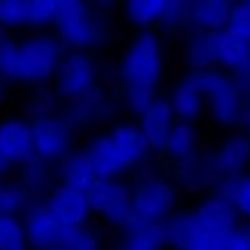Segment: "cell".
<instances>
[{
	"instance_id": "obj_1",
	"label": "cell",
	"mask_w": 250,
	"mask_h": 250,
	"mask_svg": "<svg viewBox=\"0 0 250 250\" xmlns=\"http://www.w3.org/2000/svg\"><path fill=\"white\" fill-rule=\"evenodd\" d=\"M164 73V53L160 37L153 30H142L127 46L121 65L119 77L123 83L125 105L135 115H142L153 103L155 89Z\"/></svg>"
},
{
	"instance_id": "obj_2",
	"label": "cell",
	"mask_w": 250,
	"mask_h": 250,
	"mask_svg": "<svg viewBox=\"0 0 250 250\" xmlns=\"http://www.w3.org/2000/svg\"><path fill=\"white\" fill-rule=\"evenodd\" d=\"M62 57L61 41L51 35H35L21 42L6 39L0 44V77L41 85L57 75Z\"/></svg>"
},
{
	"instance_id": "obj_3",
	"label": "cell",
	"mask_w": 250,
	"mask_h": 250,
	"mask_svg": "<svg viewBox=\"0 0 250 250\" xmlns=\"http://www.w3.org/2000/svg\"><path fill=\"white\" fill-rule=\"evenodd\" d=\"M204 95L212 119L222 127H234L242 119L244 97L234 83L232 75L218 67L208 71H190L186 75Z\"/></svg>"
},
{
	"instance_id": "obj_4",
	"label": "cell",
	"mask_w": 250,
	"mask_h": 250,
	"mask_svg": "<svg viewBox=\"0 0 250 250\" xmlns=\"http://www.w3.org/2000/svg\"><path fill=\"white\" fill-rule=\"evenodd\" d=\"M55 28L61 44L81 53L101 44L107 37V22L83 0H61Z\"/></svg>"
},
{
	"instance_id": "obj_5",
	"label": "cell",
	"mask_w": 250,
	"mask_h": 250,
	"mask_svg": "<svg viewBox=\"0 0 250 250\" xmlns=\"http://www.w3.org/2000/svg\"><path fill=\"white\" fill-rule=\"evenodd\" d=\"M178 192L171 182L162 176H147L131 190V222L166 224L174 216Z\"/></svg>"
},
{
	"instance_id": "obj_6",
	"label": "cell",
	"mask_w": 250,
	"mask_h": 250,
	"mask_svg": "<svg viewBox=\"0 0 250 250\" xmlns=\"http://www.w3.org/2000/svg\"><path fill=\"white\" fill-rule=\"evenodd\" d=\"M97 67L93 59L81 51H73L62 57L55 75V93L57 97L77 101L89 91L95 89Z\"/></svg>"
},
{
	"instance_id": "obj_7",
	"label": "cell",
	"mask_w": 250,
	"mask_h": 250,
	"mask_svg": "<svg viewBox=\"0 0 250 250\" xmlns=\"http://www.w3.org/2000/svg\"><path fill=\"white\" fill-rule=\"evenodd\" d=\"M33 127V144L37 158L55 164L62 162L71 153L73 127L62 119V115H44L30 123Z\"/></svg>"
},
{
	"instance_id": "obj_8",
	"label": "cell",
	"mask_w": 250,
	"mask_h": 250,
	"mask_svg": "<svg viewBox=\"0 0 250 250\" xmlns=\"http://www.w3.org/2000/svg\"><path fill=\"white\" fill-rule=\"evenodd\" d=\"M91 210L103 220L125 228L131 222V188L119 180H97L87 192Z\"/></svg>"
},
{
	"instance_id": "obj_9",
	"label": "cell",
	"mask_w": 250,
	"mask_h": 250,
	"mask_svg": "<svg viewBox=\"0 0 250 250\" xmlns=\"http://www.w3.org/2000/svg\"><path fill=\"white\" fill-rule=\"evenodd\" d=\"M37 158L33 127L24 119H6L0 123V178L19 166Z\"/></svg>"
},
{
	"instance_id": "obj_10",
	"label": "cell",
	"mask_w": 250,
	"mask_h": 250,
	"mask_svg": "<svg viewBox=\"0 0 250 250\" xmlns=\"http://www.w3.org/2000/svg\"><path fill=\"white\" fill-rule=\"evenodd\" d=\"M164 230L167 246L174 250H222L220 240L200 228L194 212H174L164 224Z\"/></svg>"
},
{
	"instance_id": "obj_11",
	"label": "cell",
	"mask_w": 250,
	"mask_h": 250,
	"mask_svg": "<svg viewBox=\"0 0 250 250\" xmlns=\"http://www.w3.org/2000/svg\"><path fill=\"white\" fill-rule=\"evenodd\" d=\"M22 224L28 246L33 250L61 246L65 228L59 224L55 214L46 206V202H30V206L22 214Z\"/></svg>"
},
{
	"instance_id": "obj_12",
	"label": "cell",
	"mask_w": 250,
	"mask_h": 250,
	"mask_svg": "<svg viewBox=\"0 0 250 250\" xmlns=\"http://www.w3.org/2000/svg\"><path fill=\"white\" fill-rule=\"evenodd\" d=\"M194 218L202 230L220 242L240 222V216L236 214L234 206L224 196L216 192L200 202L198 208L194 210Z\"/></svg>"
},
{
	"instance_id": "obj_13",
	"label": "cell",
	"mask_w": 250,
	"mask_h": 250,
	"mask_svg": "<svg viewBox=\"0 0 250 250\" xmlns=\"http://www.w3.org/2000/svg\"><path fill=\"white\" fill-rule=\"evenodd\" d=\"M49 210L55 214L62 228H81L91 216V204L87 192L73 190L67 186H59L44 200Z\"/></svg>"
},
{
	"instance_id": "obj_14",
	"label": "cell",
	"mask_w": 250,
	"mask_h": 250,
	"mask_svg": "<svg viewBox=\"0 0 250 250\" xmlns=\"http://www.w3.org/2000/svg\"><path fill=\"white\" fill-rule=\"evenodd\" d=\"M178 123L174 109L169 105V99L155 97L153 103L139 115V129L144 131L147 144L153 151H166L167 139L171 135V129Z\"/></svg>"
},
{
	"instance_id": "obj_15",
	"label": "cell",
	"mask_w": 250,
	"mask_h": 250,
	"mask_svg": "<svg viewBox=\"0 0 250 250\" xmlns=\"http://www.w3.org/2000/svg\"><path fill=\"white\" fill-rule=\"evenodd\" d=\"M212 162L218 180L238 178L246 174V167L250 164V135L242 131L226 137L212 153Z\"/></svg>"
},
{
	"instance_id": "obj_16",
	"label": "cell",
	"mask_w": 250,
	"mask_h": 250,
	"mask_svg": "<svg viewBox=\"0 0 250 250\" xmlns=\"http://www.w3.org/2000/svg\"><path fill=\"white\" fill-rule=\"evenodd\" d=\"M85 153H87L93 169H95L97 180H117L123 171L129 169L125 166L123 158L119 155V151H117L109 133L93 139V142L87 146Z\"/></svg>"
},
{
	"instance_id": "obj_17",
	"label": "cell",
	"mask_w": 250,
	"mask_h": 250,
	"mask_svg": "<svg viewBox=\"0 0 250 250\" xmlns=\"http://www.w3.org/2000/svg\"><path fill=\"white\" fill-rule=\"evenodd\" d=\"M232 2L228 0H192L190 2V30L200 33H222L230 22Z\"/></svg>"
},
{
	"instance_id": "obj_18",
	"label": "cell",
	"mask_w": 250,
	"mask_h": 250,
	"mask_svg": "<svg viewBox=\"0 0 250 250\" xmlns=\"http://www.w3.org/2000/svg\"><path fill=\"white\" fill-rule=\"evenodd\" d=\"M109 113H111V101L107 99L103 91H99L95 87L81 99L71 101L62 119H65L73 129H77V127L91 125V123H97V121L105 119Z\"/></svg>"
},
{
	"instance_id": "obj_19",
	"label": "cell",
	"mask_w": 250,
	"mask_h": 250,
	"mask_svg": "<svg viewBox=\"0 0 250 250\" xmlns=\"http://www.w3.org/2000/svg\"><path fill=\"white\" fill-rule=\"evenodd\" d=\"M178 182L188 188V190H204V188H216L218 174L214 169V162H212V153H200L196 151L194 155H190L188 160L178 162V169H176Z\"/></svg>"
},
{
	"instance_id": "obj_20",
	"label": "cell",
	"mask_w": 250,
	"mask_h": 250,
	"mask_svg": "<svg viewBox=\"0 0 250 250\" xmlns=\"http://www.w3.org/2000/svg\"><path fill=\"white\" fill-rule=\"evenodd\" d=\"M109 135H111L113 144L127 167L142 164L151 151L144 131L135 123H119L109 131Z\"/></svg>"
},
{
	"instance_id": "obj_21",
	"label": "cell",
	"mask_w": 250,
	"mask_h": 250,
	"mask_svg": "<svg viewBox=\"0 0 250 250\" xmlns=\"http://www.w3.org/2000/svg\"><path fill=\"white\" fill-rule=\"evenodd\" d=\"M250 61V42L238 35L222 30L216 33V67L234 75Z\"/></svg>"
},
{
	"instance_id": "obj_22",
	"label": "cell",
	"mask_w": 250,
	"mask_h": 250,
	"mask_svg": "<svg viewBox=\"0 0 250 250\" xmlns=\"http://www.w3.org/2000/svg\"><path fill=\"white\" fill-rule=\"evenodd\" d=\"M59 178L62 186L79 192H89L97 184V174L93 169L85 151H73L59 164Z\"/></svg>"
},
{
	"instance_id": "obj_23",
	"label": "cell",
	"mask_w": 250,
	"mask_h": 250,
	"mask_svg": "<svg viewBox=\"0 0 250 250\" xmlns=\"http://www.w3.org/2000/svg\"><path fill=\"white\" fill-rule=\"evenodd\" d=\"M169 105L174 109L178 121H188L194 123L206 109V99L204 95L196 89V85L184 75V79L176 85V89L169 95Z\"/></svg>"
},
{
	"instance_id": "obj_24",
	"label": "cell",
	"mask_w": 250,
	"mask_h": 250,
	"mask_svg": "<svg viewBox=\"0 0 250 250\" xmlns=\"http://www.w3.org/2000/svg\"><path fill=\"white\" fill-rule=\"evenodd\" d=\"M123 230H125V236H123L121 250H166L167 248L164 224L129 222Z\"/></svg>"
},
{
	"instance_id": "obj_25",
	"label": "cell",
	"mask_w": 250,
	"mask_h": 250,
	"mask_svg": "<svg viewBox=\"0 0 250 250\" xmlns=\"http://www.w3.org/2000/svg\"><path fill=\"white\" fill-rule=\"evenodd\" d=\"M186 62L190 71H208L216 67V33L192 30L186 42Z\"/></svg>"
},
{
	"instance_id": "obj_26",
	"label": "cell",
	"mask_w": 250,
	"mask_h": 250,
	"mask_svg": "<svg viewBox=\"0 0 250 250\" xmlns=\"http://www.w3.org/2000/svg\"><path fill=\"white\" fill-rule=\"evenodd\" d=\"M169 0H129L125 4V17L133 26L149 30L151 26L164 22Z\"/></svg>"
},
{
	"instance_id": "obj_27",
	"label": "cell",
	"mask_w": 250,
	"mask_h": 250,
	"mask_svg": "<svg viewBox=\"0 0 250 250\" xmlns=\"http://www.w3.org/2000/svg\"><path fill=\"white\" fill-rule=\"evenodd\" d=\"M216 194L224 196L230 204L234 206L240 220L250 222V174L238 176V178H228L220 180L214 188Z\"/></svg>"
},
{
	"instance_id": "obj_28",
	"label": "cell",
	"mask_w": 250,
	"mask_h": 250,
	"mask_svg": "<svg viewBox=\"0 0 250 250\" xmlns=\"http://www.w3.org/2000/svg\"><path fill=\"white\" fill-rule=\"evenodd\" d=\"M196 151H198V129L194 127V123L178 121L167 139L166 153L171 160L182 162L194 155Z\"/></svg>"
},
{
	"instance_id": "obj_29",
	"label": "cell",
	"mask_w": 250,
	"mask_h": 250,
	"mask_svg": "<svg viewBox=\"0 0 250 250\" xmlns=\"http://www.w3.org/2000/svg\"><path fill=\"white\" fill-rule=\"evenodd\" d=\"M53 182V171L51 164H46L39 158H33L21 167V186L28 192V196H41L51 188Z\"/></svg>"
},
{
	"instance_id": "obj_30",
	"label": "cell",
	"mask_w": 250,
	"mask_h": 250,
	"mask_svg": "<svg viewBox=\"0 0 250 250\" xmlns=\"http://www.w3.org/2000/svg\"><path fill=\"white\" fill-rule=\"evenodd\" d=\"M0 250H28L22 218L0 214Z\"/></svg>"
},
{
	"instance_id": "obj_31",
	"label": "cell",
	"mask_w": 250,
	"mask_h": 250,
	"mask_svg": "<svg viewBox=\"0 0 250 250\" xmlns=\"http://www.w3.org/2000/svg\"><path fill=\"white\" fill-rule=\"evenodd\" d=\"M30 196L21 184H0V214L19 216L30 206Z\"/></svg>"
},
{
	"instance_id": "obj_32",
	"label": "cell",
	"mask_w": 250,
	"mask_h": 250,
	"mask_svg": "<svg viewBox=\"0 0 250 250\" xmlns=\"http://www.w3.org/2000/svg\"><path fill=\"white\" fill-rule=\"evenodd\" d=\"M61 0H28V22L26 26H49L57 22Z\"/></svg>"
},
{
	"instance_id": "obj_33",
	"label": "cell",
	"mask_w": 250,
	"mask_h": 250,
	"mask_svg": "<svg viewBox=\"0 0 250 250\" xmlns=\"http://www.w3.org/2000/svg\"><path fill=\"white\" fill-rule=\"evenodd\" d=\"M28 22V0H0V28H19Z\"/></svg>"
},
{
	"instance_id": "obj_34",
	"label": "cell",
	"mask_w": 250,
	"mask_h": 250,
	"mask_svg": "<svg viewBox=\"0 0 250 250\" xmlns=\"http://www.w3.org/2000/svg\"><path fill=\"white\" fill-rule=\"evenodd\" d=\"M61 246H65L67 250H101V242L97 238V234L85 226L65 228Z\"/></svg>"
},
{
	"instance_id": "obj_35",
	"label": "cell",
	"mask_w": 250,
	"mask_h": 250,
	"mask_svg": "<svg viewBox=\"0 0 250 250\" xmlns=\"http://www.w3.org/2000/svg\"><path fill=\"white\" fill-rule=\"evenodd\" d=\"M162 28L164 30L190 28V2L188 0H169Z\"/></svg>"
},
{
	"instance_id": "obj_36",
	"label": "cell",
	"mask_w": 250,
	"mask_h": 250,
	"mask_svg": "<svg viewBox=\"0 0 250 250\" xmlns=\"http://www.w3.org/2000/svg\"><path fill=\"white\" fill-rule=\"evenodd\" d=\"M228 30L250 42V0H242V2L232 4Z\"/></svg>"
},
{
	"instance_id": "obj_37",
	"label": "cell",
	"mask_w": 250,
	"mask_h": 250,
	"mask_svg": "<svg viewBox=\"0 0 250 250\" xmlns=\"http://www.w3.org/2000/svg\"><path fill=\"white\" fill-rule=\"evenodd\" d=\"M222 250H250V222L240 220L228 236L220 242Z\"/></svg>"
},
{
	"instance_id": "obj_38",
	"label": "cell",
	"mask_w": 250,
	"mask_h": 250,
	"mask_svg": "<svg viewBox=\"0 0 250 250\" xmlns=\"http://www.w3.org/2000/svg\"><path fill=\"white\" fill-rule=\"evenodd\" d=\"M232 79H234V83H236L238 91L242 93V97L248 99L250 97V61L246 62L240 71H236L232 75Z\"/></svg>"
},
{
	"instance_id": "obj_39",
	"label": "cell",
	"mask_w": 250,
	"mask_h": 250,
	"mask_svg": "<svg viewBox=\"0 0 250 250\" xmlns=\"http://www.w3.org/2000/svg\"><path fill=\"white\" fill-rule=\"evenodd\" d=\"M240 125L244 127V133L250 135V97L244 101V109H242V119H240Z\"/></svg>"
},
{
	"instance_id": "obj_40",
	"label": "cell",
	"mask_w": 250,
	"mask_h": 250,
	"mask_svg": "<svg viewBox=\"0 0 250 250\" xmlns=\"http://www.w3.org/2000/svg\"><path fill=\"white\" fill-rule=\"evenodd\" d=\"M41 250H67L65 246H53V248H41Z\"/></svg>"
},
{
	"instance_id": "obj_41",
	"label": "cell",
	"mask_w": 250,
	"mask_h": 250,
	"mask_svg": "<svg viewBox=\"0 0 250 250\" xmlns=\"http://www.w3.org/2000/svg\"><path fill=\"white\" fill-rule=\"evenodd\" d=\"M0 99H2V81H0Z\"/></svg>"
},
{
	"instance_id": "obj_42",
	"label": "cell",
	"mask_w": 250,
	"mask_h": 250,
	"mask_svg": "<svg viewBox=\"0 0 250 250\" xmlns=\"http://www.w3.org/2000/svg\"><path fill=\"white\" fill-rule=\"evenodd\" d=\"M0 184H2V182H0Z\"/></svg>"
}]
</instances>
